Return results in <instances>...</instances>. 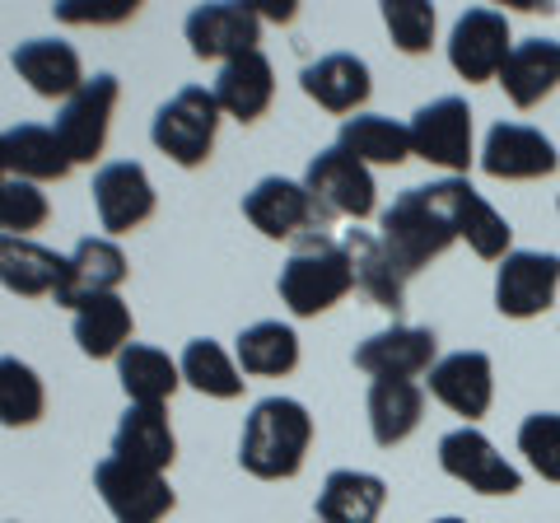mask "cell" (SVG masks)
Instances as JSON below:
<instances>
[{"mask_svg": "<svg viewBox=\"0 0 560 523\" xmlns=\"http://www.w3.org/2000/svg\"><path fill=\"white\" fill-rule=\"evenodd\" d=\"M378 243L388 248V257L397 262V271L407 276V281L416 271H425L434 257H444L453 243H458V230H453V216H448L444 183L401 191L388 211L378 216Z\"/></svg>", "mask_w": 560, "mask_h": 523, "instance_id": "obj_1", "label": "cell"}, {"mask_svg": "<svg viewBox=\"0 0 560 523\" xmlns=\"http://www.w3.org/2000/svg\"><path fill=\"white\" fill-rule=\"evenodd\" d=\"M313 444V416L294 397H261L238 434V463L243 473L261 481H290L300 477Z\"/></svg>", "mask_w": 560, "mask_h": 523, "instance_id": "obj_2", "label": "cell"}, {"mask_svg": "<svg viewBox=\"0 0 560 523\" xmlns=\"http://www.w3.org/2000/svg\"><path fill=\"white\" fill-rule=\"evenodd\" d=\"M280 304H285L294 318H318V313L337 309L350 290H355V271H350L346 243L327 239L323 230L304 234L294 243V253L280 267Z\"/></svg>", "mask_w": 560, "mask_h": 523, "instance_id": "obj_3", "label": "cell"}, {"mask_svg": "<svg viewBox=\"0 0 560 523\" xmlns=\"http://www.w3.org/2000/svg\"><path fill=\"white\" fill-rule=\"evenodd\" d=\"M220 136V103L206 84H187L178 90L150 121V141L160 154H168L178 168H201L215 150Z\"/></svg>", "mask_w": 560, "mask_h": 523, "instance_id": "obj_4", "label": "cell"}, {"mask_svg": "<svg viewBox=\"0 0 560 523\" xmlns=\"http://www.w3.org/2000/svg\"><path fill=\"white\" fill-rule=\"evenodd\" d=\"M304 191H308L313 211H318V224H327V220H364V216H374V206H378L374 173L364 168L360 160H350V154L337 150V146L308 160Z\"/></svg>", "mask_w": 560, "mask_h": 523, "instance_id": "obj_5", "label": "cell"}, {"mask_svg": "<svg viewBox=\"0 0 560 523\" xmlns=\"http://www.w3.org/2000/svg\"><path fill=\"white\" fill-rule=\"evenodd\" d=\"M411 131V154L425 164H440L448 168L453 178H463V173L477 164V136H471V108L467 98L458 94H444L425 103V108H416V117L407 121Z\"/></svg>", "mask_w": 560, "mask_h": 523, "instance_id": "obj_6", "label": "cell"}, {"mask_svg": "<svg viewBox=\"0 0 560 523\" xmlns=\"http://www.w3.org/2000/svg\"><path fill=\"white\" fill-rule=\"evenodd\" d=\"M514 51V33H510V14L490 10V5H471L458 14V24L448 33V66L458 71L467 84H486L500 80L504 61Z\"/></svg>", "mask_w": 560, "mask_h": 523, "instance_id": "obj_7", "label": "cell"}, {"mask_svg": "<svg viewBox=\"0 0 560 523\" xmlns=\"http://www.w3.org/2000/svg\"><path fill=\"white\" fill-rule=\"evenodd\" d=\"M117 98H121V84L117 75H94L84 80L75 94L61 103L57 113V141L66 146L70 164H94L103 146H108V127H113V113H117Z\"/></svg>", "mask_w": 560, "mask_h": 523, "instance_id": "obj_8", "label": "cell"}, {"mask_svg": "<svg viewBox=\"0 0 560 523\" xmlns=\"http://www.w3.org/2000/svg\"><path fill=\"white\" fill-rule=\"evenodd\" d=\"M477 164L486 178L533 183V178H551L560 168V150L547 131L528 127V121H495L477 150Z\"/></svg>", "mask_w": 560, "mask_h": 523, "instance_id": "obj_9", "label": "cell"}, {"mask_svg": "<svg viewBox=\"0 0 560 523\" xmlns=\"http://www.w3.org/2000/svg\"><path fill=\"white\" fill-rule=\"evenodd\" d=\"M440 467H444V477L463 481L467 491H477V496H518L523 491V473L477 426H458V430L444 434Z\"/></svg>", "mask_w": 560, "mask_h": 523, "instance_id": "obj_10", "label": "cell"}, {"mask_svg": "<svg viewBox=\"0 0 560 523\" xmlns=\"http://www.w3.org/2000/svg\"><path fill=\"white\" fill-rule=\"evenodd\" d=\"M560 294V257L537 248H514L495 271V309L500 318L528 323L541 318Z\"/></svg>", "mask_w": 560, "mask_h": 523, "instance_id": "obj_11", "label": "cell"}, {"mask_svg": "<svg viewBox=\"0 0 560 523\" xmlns=\"http://www.w3.org/2000/svg\"><path fill=\"white\" fill-rule=\"evenodd\" d=\"M94 491L117 523H164L173 514V486L164 473H145L113 453L94 467Z\"/></svg>", "mask_w": 560, "mask_h": 523, "instance_id": "obj_12", "label": "cell"}, {"mask_svg": "<svg viewBox=\"0 0 560 523\" xmlns=\"http://www.w3.org/2000/svg\"><path fill=\"white\" fill-rule=\"evenodd\" d=\"M187 43H191V57L201 61H234V57H248L257 51L261 38V20L253 5L243 0H215V5H197L187 14Z\"/></svg>", "mask_w": 560, "mask_h": 523, "instance_id": "obj_13", "label": "cell"}, {"mask_svg": "<svg viewBox=\"0 0 560 523\" xmlns=\"http://www.w3.org/2000/svg\"><path fill=\"white\" fill-rule=\"evenodd\" d=\"M440 364V337L430 327L393 323L355 346V370L374 379H420Z\"/></svg>", "mask_w": 560, "mask_h": 523, "instance_id": "obj_14", "label": "cell"}, {"mask_svg": "<svg viewBox=\"0 0 560 523\" xmlns=\"http://www.w3.org/2000/svg\"><path fill=\"white\" fill-rule=\"evenodd\" d=\"M243 216L261 239H304L318 230V211H313L304 183L280 178V173L253 183V191H243Z\"/></svg>", "mask_w": 560, "mask_h": 523, "instance_id": "obj_15", "label": "cell"}, {"mask_svg": "<svg viewBox=\"0 0 560 523\" xmlns=\"http://www.w3.org/2000/svg\"><path fill=\"white\" fill-rule=\"evenodd\" d=\"M94 211L108 234H131L154 216V183L136 160L103 164L94 173Z\"/></svg>", "mask_w": 560, "mask_h": 523, "instance_id": "obj_16", "label": "cell"}, {"mask_svg": "<svg viewBox=\"0 0 560 523\" xmlns=\"http://www.w3.org/2000/svg\"><path fill=\"white\" fill-rule=\"evenodd\" d=\"M430 393L434 403H444L453 416H463L467 426H477L495 403V364L486 351H453L440 356L430 370Z\"/></svg>", "mask_w": 560, "mask_h": 523, "instance_id": "obj_17", "label": "cell"}, {"mask_svg": "<svg viewBox=\"0 0 560 523\" xmlns=\"http://www.w3.org/2000/svg\"><path fill=\"white\" fill-rule=\"evenodd\" d=\"M127 253L117 248L113 239H80L75 253L66 257V271H61V286L51 300L66 304V309H80L84 300H98V294H117V286L127 281Z\"/></svg>", "mask_w": 560, "mask_h": 523, "instance_id": "obj_18", "label": "cell"}, {"mask_svg": "<svg viewBox=\"0 0 560 523\" xmlns=\"http://www.w3.org/2000/svg\"><path fill=\"white\" fill-rule=\"evenodd\" d=\"M444 197H448L453 230H458V239H463L481 262H504V257L514 253V230H510V220H504L467 178H444Z\"/></svg>", "mask_w": 560, "mask_h": 523, "instance_id": "obj_19", "label": "cell"}, {"mask_svg": "<svg viewBox=\"0 0 560 523\" xmlns=\"http://www.w3.org/2000/svg\"><path fill=\"white\" fill-rule=\"evenodd\" d=\"M304 94L327 113H360L374 94L370 66H364L355 51H327V57L308 61L300 71Z\"/></svg>", "mask_w": 560, "mask_h": 523, "instance_id": "obj_20", "label": "cell"}, {"mask_svg": "<svg viewBox=\"0 0 560 523\" xmlns=\"http://www.w3.org/2000/svg\"><path fill=\"white\" fill-rule=\"evenodd\" d=\"M10 66L20 71V80H28V90L38 98H70L84 84V66L80 51L61 43V38H28L10 51Z\"/></svg>", "mask_w": 560, "mask_h": 523, "instance_id": "obj_21", "label": "cell"}, {"mask_svg": "<svg viewBox=\"0 0 560 523\" xmlns=\"http://www.w3.org/2000/svg\"><path fill=\"white\" fill-rule=\"evenodd\" d=\"M113 458L145 467V473H168L178 458V440H173L168 411L164 407H127L113 430Z\"/></svg>", "mask_w": 560, "mask_h": 523, "instance_id": "obj_22", "label": "cell"}, {"mask_svg": "<svg viewBox=\"0 0 560 523\" xmlns=\"http://www.w3.org/2000/svg\"><path fill=\"white\" fill-rule=\"evenodd\" d=\"M383 504H388V481L378 473L337 467V473H327L313 514H318V523H378Z\"/></svg>", "mask_w": 560, "mask_h": 523, "instance_id": "obj_23", "label": "cell"}, {"mask_svg": "<svg viewBox=\"0 0 560 523\" xmlns=\"http://www.w3.org/2000/svg\"><path fill=\"white\" fill-rule=\"evenodd\" d=\"M364 411H370V434L378 449H393L401 440H411L420 430V416H425V388L416 379H374L370 397H364Z\"/></svg>", "mask_w": 560, "mask_h": 523, "instance_id": "obj_24", "label": "cell"}, {"mask_svg": "<svg viewBox=\"0 0 560 523\" xmlns=\"http://www.w3.org/2000/svg\"><path fill=\"white\" fill-rule=\"evenodd\" d=\"M500 84L514 108H537L541 98L560 90V43L556 38H523L514 43L510 61L500 71Z\"/></svg>", "mask_w": 560, "mask_h": 523, "instance_id": "obj_25", "label": "cell"}, {"mask_svg": "<svg viewBox=\"0 0 560 523\" xmlns=\"http://www.w3.org/2000/svg\"><path fill=\"white\" fill-rule=\"evenodd\" d=\"M210 94H215L220 113H230L238 121L267 117L271 98H276V71H271V61L261 57V47L248 51V57L224 61L220 75H215V90H210Z\"/></svg>", "mask_w": 560, "mask_h": 523, "instance_id": "obj_26", "label": "cell"}, {"mask_svg": "<svg viewBox=\"0 0 560 523\" xmlns=\"http://www.w3.org/2000/svg\"><path fill=\"white\" fill-rule=\"evenodd\" d=\"M346 257H350V271H355V286L370 294V304L383 313H397L407 309V276L397 271V262L388 257V248L378 243V234H364V230H346Z\"/></svg>", "mask_w": 560, "mask_h": 523, "instance_id": "obj_27", "label": "cell"}, {"mask_svg": "<svg viewBox=\"0 0 560 523\" xmlns=\"http://www.w3.org/2000/svg\"><path fill=\"white\" fill-rule=\"evenodd\" d=\"M337 150H346L350 160H360L364 168H397L411 160V131L393 117L378 113H355L341 121Z\"/></svg>", "mask_w": 560, "mask_h": 523, "instance_id": "obj_28", "label": "cell"}, {"mask_svg": "<svg viewBox=\"0 0 560 523\" xmlns=\"http://www.w3.org/2000/svg\"><path fill=\"white\" fill-rule=\"evenodd\" d=\"M66 271V257H57L51 248L33 239H5L0 234V286L20 300H43V294H57Z\"/></svg>", "mask_w": 560, "mask_h": 523, "instance_id": "obj_29", "label": "cell"}, {"mask_svg": "<svg viewBox=\"0 0 560 523\" xmlns=\"http://www.w3.org/2000/svg\"><path fill=\"white\" fill-rule=\"evenodd\" d=\"M5 164H10V178H24V183H61L70 168V154L57 141L51 127H38V121H20V127L5 131Z\"/></svg>", "mask_w": 560, "mask_h": 523, "instance_id": "obj_30", "label": "cell"}, {"mask_svg": "<svg viewBox=\"0 0 560 523\" xmlns=\"http://www.w3.org/2000/svg\"><path fill=\"white\" fill-rule=\"evenodd\" d=\"M117 379H121V393L131 397V407H164L183 383L178 360H168L160 346H145V341H131L127 351L117 356Z\"/></svg>", "mask_w": 560, "mask_h": 523, "instance_id": "obj_31", "label": "cell"}, {"mask_svg": "<svg viewBox=\"0 0 560 523\" xmlns=\"http://www.w3.org/2000/svg\"><path fill=\"white\" fill-rule=\"evenodd\" d=\"M70 333H75L80 351L90 360H117L121 351L131 346V309L117 300V294H98V300H84L75 309V323H70Z\"/></svg>", "mask_w": 560, "mask_h": 523, "instance_id": "obj_32", "label": "cell"}, {"mask_svg": "<svg viewBox=\"0 0 560 523\" xmlns=\"http://www.w3.org/2000/svg\"><path fill=\"white\" fill-rule=\"evenodd\" d=\"M234 360H238V370L253 379H280L300 364V337H294V327H285V323L261 318L238 333Z\"/></svg>", "mask_w": 560, "mask_h": 523, "instance_id": "obj_33", "label": "cell"}, {"mask_svg": "<svg viewBox=\"0 0 560 523\" xmlns=\"http://www.w3.org/2000/svg\"><path fill=\"white\" fill-rule=\"evenodd\" d=\"M47 411V388L33 364L20 356H0V426L5 430H28L38 426Z\"/></svg>", "mask_w": 560, "mask_h": 523, "instance_id": "obj_34", "label": "cell"}, {"mask_svg": "<svg viewBox=\"0 0 560 523\" xmlns=\"http://www.w3.org/2000/svg\"><path fill=\"white\" fill-rule=\"evenodd\" d=\"M178 370H183V383H191L197 393L206 397H220V403H230V397L243 393V370L224 356V346H215L210 337H197V341H187L183 346V356H178Z\"/></svg>", "mask_w": 560, "mask_h": 523, "instance_id": "obj_35", "label": "cell"}, {"mask_svg": "<svg viewBox=\"0 0 560 523\" xmlns=\"http://www.w3.org/2000/svg\"><path fill=\"white\" fill-rule=\"evenodd\" d=\"M383 28L397 51L407 57H425L434 47V28H440V14L425 0H383Z\"/></svg>", "mask_w": 560, "mask_h": 523, "instance_id": "obj_36", "label": "cell"}, {"mask_svg": "<svg viewBox=\"0 0 560 523\" xmlns=\"http://www.w3.org/2000/svg\"><path fill=\"white\" fill-rule=\"evenodd\" d=\"M51 216L47 191H38V183L24 178H5L0 183V234L5 239H28L33 230H43Z\"/></svg>", "mask_w": 560, "mask_h": 523, "instance_id": "obj_37", "label": "cell"}, {"mask_svg": "<svg viewBox=\"0 0 560 523\" xmlns=\"http://www.w3.org/2000/svg\"><path fill=\"white\" fill-rule=\"evenodd\" d=\"M518 453L541 481L560 486V411H533L518 426Z\"/></svg>", "mask_w": 560, "mask_h": 523, "instance_id": "obj_38", "label": "cell"}, {"mask_svg": "<svg viewBox=\"0 0 560 523\" xmlns=\"http://www.w3.org/2000/svg\"><path fill=\"white\" fill-rule=\"evenodd\" d=\"M140 5L136 0H61V5H51V14H57L61 24H121L131 20Z\"/></svg>", "mask_w": 560, "mask_h": 523, "instance_id": "obj_39", "label": "cell"}, {"mask_svg": "<svg viewBox=\"0 0 560 523\" xmlns=\"http://www.w3.org/2000/svg\"><path fill=\"white\" fill-rule=\"evenodd\" d=\"M253 10H257V20H294V5H276V0H253Z\"/></svg>", "mask_w": 560, "mask_h": 523, "instance_id": "obj_40", "label": "cell"}, {"mask_svg": "<svg viewBox=\"0 0 560 523\" xmlns=\"http://www.w3.org/2000/svg\"><path fill=\"white\" fill-rule=\"evenodd\" d=\"M5 173H10V164H5V131H0V183H5Z\"/></svg>", "mask_w": 560, "mask_h": 523, "instance_id": "obj_41", "label": "cell"}, {"mask_svg": "<svg viewBox=\"0 0 560 523\" xmlns=\"http://www.w3.org/2000/svg\"><path fill=\"white\" fill-rule=\"evenodd\" d=\"M430 523H467V519H458V514H444V519H430Z\"/></svg>", "mask_w": 560, "mask_h": 523, "instance_id": "obj_42", "label": "cell"}, {"mask_svg": "<svg viewBox=\"0 0 560 523\" xmlns=\"http://www.w3.org/2000/svg\"><path fill=\"white\" fill-rule=\"evenodd\" d=\"M556 211H560V201H556Z\"/></svg>", "mask_w": 560, "mask_h": 523, "instance_id": "obj_43", "label": "cell"}]
</instances>
